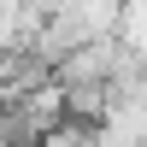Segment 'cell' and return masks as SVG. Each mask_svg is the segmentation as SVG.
Returning <instances> with one entry per match:
<instances>
[{
	"label": "cell",
	"instance_id": "1",
	"mask_svg": "<svg viewBox=\"0 0 147 147\" xmlns=\"http://www.w3.org/2000/svg\"><path fill=\"white\" fill-rule=\"evenodd\" d=\"M35 147H94V124H71V118H65V124L47 129Z\"/></svg>",
	"mask_w": 147,
	"mask_h": 147
}]
</instances>
